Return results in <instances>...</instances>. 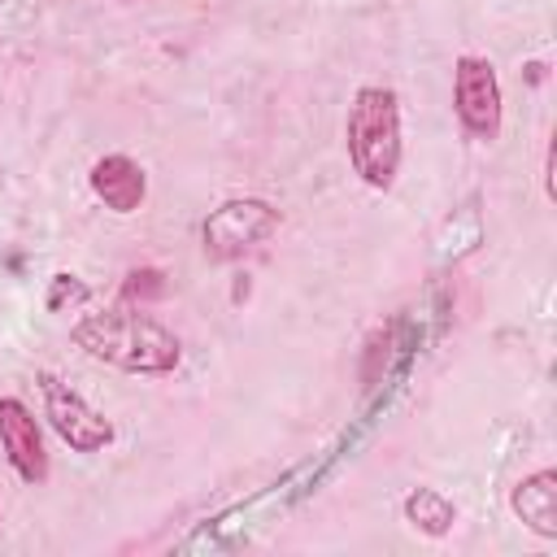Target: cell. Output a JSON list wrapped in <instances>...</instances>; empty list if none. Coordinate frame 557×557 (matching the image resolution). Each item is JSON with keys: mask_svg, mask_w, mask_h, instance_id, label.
Wrapping results in <instances>:
<instances>
[{"mask_svg": "<svg viewBox=\"0 0 557 557\" xmlns=\"http://www.w3.org/2000/svg\"><path fill=\"white\" fill-rule=\"evenodd\" d=\"M87 300H91V287H87L78 274L57 270V274L48 278V296H44V305H48L52 313H61V309H78V305H87Z\"/></svg>", "mask_w": 557, "mask_h": 557, "instance_id": "10", "label": "cell"}, {"mask_svg": "<svg viewBox=\"0 0 557 557\" xmlns=\"http://www.w3.org/2000/svg\"><path fill=\"white\" fill-rule=\"evenodd\" d=\"M453 109H457V122L466 126V135L492 144L500 135V78H496V65L487 57H457L453 65Z\"/></svg>", "mask_w": 557, "mask_h": 557, "instance_id": "5", "label": "cell"}, {"mask_svg": "<svg viewBox=\"0 0 557 557\" xmlns=\"http://www.w3.org/2000/svg\"><path fill=\"white\" fill-rule=\"evenodd\" d=\"M87 183H91V196H96L104 209H113V213H135V209L148 200V174H144V165L131 161L126 152L100 157V161L91 165Z\"/></svg>", "mask_w": 557, "mask_h": 557, "instance_id": "7", "label": "cell"}, {"mask_svg": "<svg viewBox=\"0 0 557 557\" xmlns=\"http://www.w3.org/2000/svg\"><path fill=\"white\" fill-rule=\"evenodd\" d=\"M70 339L87 357H96L122 374H170L183 361L178 335L170 326H161L152 313L131 309V305L78 318L70 326Z\"/></svg>", "mask_w": 557, "mask_h": 557, "instance_id": "1", "label": "cell"}, {"mask_svg": "<svg viewBox=\"0 0 557 557\" xmlns=\"http://www.w3.org/2000/svg\"><path fill=\"white\" fill-rule=\"evenodd\" d=\"M39 392H44V418L48 426L74 448V453H100L113 444V422L65 379H57L52 370H39Z\"/></svg>", "mask_w": 557, "mask_h": 557, "instance_id": "4", "label": "cell"}, {"mask_svg": "<svg viewBox=\"0 0 557 557\" xmlns=\"http://www.w3.org/2000/svg\"><path fill=\"white\" fill-rule=\"evenodd\" d=\"M274 231H278V209L270 200H261V196H235V200H222L205 218L200 239H205V257L235 261L248 248H257L261 239H270Z\"/></svg>", "mask_w": 557, "mask_h": 557, "instance_id": "3", "label": "cell"}, {"mask_svg": "<svg viewBox=\"0 0 557 557\" xmlns=\"http://www.w3.org/2000/svg\"><path fill=\"white\" fill-rule=\"evenodd\" d=\"M400 513H405V522H409L413 531H422V535H431V540L448 535L453 522H457V505H453L444 492H435V487H413V492L400 500Z\"/></svg>", "mask_w": 557, "mask_h": 557, "instance_id": "9", "label": "cell"}, {"mask_svg": "<svg viewBox=\"0 0 557 557\" xmlns=\"http://www.w3.org/2000/svg\"><path fill=\"white\" fill-rule=\"evenodd\" d=\"M509 505L527 531H535L540 540H557V470L544 466V470L518 479L509 492Z\"/></svg>", "mask_w": 557, "mask_h": 557, "instance_id": "8", "label": "cell"}, {"mask_svg": "<svg viewBox=\"0 0 557 557\" xmlns=\"http://www.w3.org/2000/svg\"><path fill=\"white\" fill-rule=\"evenodd\" d=\"M0 448H4L9 466L17 470V479H26V483H44L48 479L44 431H39L35 413L17 396H4L0 400Z\"/></svg>", "mask_w": 557, "mask_h": 557, "instance_id": "6", "label": "cell"}, {"mask_svg": "<svg viewBox=\"0 0 557 557\" xmlns=\"http://www.w3.org/2000/svg\"><path fill=\"white\" fill-rule=\"evenodd\" d=\"M344 139H348V161L352 174L374 187L387 191L400 174V100L392 87H361L348 104V122H344Z\"/></svg>", "mask_w": 557, "mask_h": 557, "instance_id": "2", "label": "cell"}]
</instances>
